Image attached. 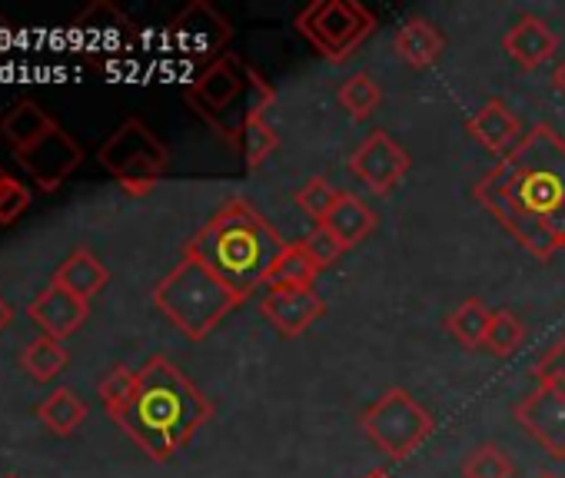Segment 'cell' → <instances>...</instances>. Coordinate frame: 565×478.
I'll list each match as a JSON object with an SVG mask.
<instances>
[{"instance_id":"obj_1","label":"cell","mask_w":565,"mask_h":478,"mask_svg":"<svg viewBox=\"0 0 565 478\" xmlns=\"http://www.w3.org/2000/svg\"><path fill=\"white\" fill-rule=\"evenodd\" d=\"M472 196L535 260L565 250V140L548 123L525 130L522 143L502 156Z\"/></svg>"},{"instance_id":"obj_2","label":"cell","mask_w":565,"mask_h":478,"mask_svg":"<svg viewBox=\"0 0 565 478\" xmlns=\"http://www.w3.org/2000/svg\"><path fill=\"white\" fill-rule=\"evenodd\" d=\"M107 415L147 458L167 461L210 422L213 402L177 362L150 356L134 372L130 392Z\"/></svg>"},{"instance_id":"obj_3","label":"cell","mask_w":565,"mask_h":478,"mask_svg":"<svg viewBox=\"0 0 565 478\" xmlns=\"http://www.w3.org/2000/svg\"><path fill=\"white\" fill-rule=\"evenodd\" d=\"M282 250L287 239L243 196L226 199L183 247L186 257L216 273L239 300L253 296L269 280Z\"/></svg>"},{"instance_id":"obj_4","label":"cell","mask_w":565,"mask_h":478,"mask_svg":"<svg viewBox=\"0 0 565 478\" xmlns=\"http://www.w3.org/2000/svg\"><path fill=\"white\" fill-rule=\"evenodd\" d=\"M153 306L177 326L186 339H206L243 300L200 260L180 257V263L153 286Z\"/></svg>"},{"instance_id":"obj_5","label":"cell","mask_w":565,"mask_h":478,"mask_svg":"<svg viewBox=\"0 0 565 478\" xmlns=\"http://www.w3.org/2000/svg\"><path fill=\"white\" fill-rule=\"evenodd\" d=\"M269 90V84L246 67L236 54H223L210 67H200L193 84L186 87V107L206 120L226 143H239V130L253 110V104Z\"/></svg>"},{"instance_id":"obj_6","label":"cell","mask_w":565,"mask_h":478,"mask_svg":"<svg viewBox=\"0 0 565 478\" xmlns=\"http://www.w3.org/2000/svg\"><path fill=\"white\" fill-rule=\"evenodd\" d=\"M97 160H100V166L120 183V189L130 193V196L150 193V189L160 183V176L167 173V166H170L167 146H163V143L157 140V133H153L143 120H137V117L124 120V123L107 137V143L100 146Z\"/></svg>"},{"instance_id":"obj_7","label":"cell","mask_w":565,"mask_h":478,"mask_svg":"<svg viewBox=\"0 0 565 478\" xmlns=\"http://www.w3.org/2000/svg\"><path fill=\"white\" fill-rule=\"evenodd\" d=\"M360 425L366 432V438L393 461L409 458L436 428V419L429 415V409L419 405V399L399 385L386 389L376 402L366 405V412L360 415Z\"/></svg>"},{"instance_id":"obj_8","label":"cell","mask_w":565,"mask_h":478,"mask_svg":"<svg viewBox=\"0 0 565 478\" xmlns=\"http://www.w3.org/2000/svg\"><path fill=\"white\" fill-rule=\"evenodd\" d=\"M297 31L320 57L340 64L376 31V18L356 0H313L297 14Z\"/></svg>"},{"instance_id":"obj_9","label":"cell","mask_w":565,"mask_h":478,"mask_svg":"<svg viewBox=\"0 0 565 478\" xmlns=\"http://www.w3.org/2000/svg\"><path fill=\"white\" fill-rule=\"evenodd\" d=\"M230 37H233L230 21L213 4H206V0L186 4L167 28L170 51H177V57H183L190 64H203V67H210L213 61L223 57Z\"/></svg>"},{"instance_id":"obj_10","label":"cell","mask_w":565,"mask_h":478,"mask_svg":"<svg viewBox=\"0 0 565 478\" xmlns=\"http://www.w3.org/2000/svg\"><path fill=\"white\" fill-rule=\"evenodd\" d=\"M71 37L84 57L104 61V57H120L134 44L137 28L117 4H110V0H94V4L81 11L77 21L71 24Z\"/></svg>"},{"instance_id":"obj_11","label":"cell","mask_w":565,"mask_h":478,"mask_svg":"<svg viewBox=\"0 0 565 478\" xmlns=\"http://www.w3.org/2000/svg\"><path fill=\"white\" fill-rule=\"evenodd\" d=\"M409 166H413L409 153L386 130L366 133L347 160V170L376 196L393 193L403 183V176L409 173Z\"/></svg>"},{"instance_id":"obj_12","label":"cell","mask_w":565,"mask_h":478,"mask_svg":"<svg viewBox=\"0 0 565 478\" xmlns=\"http://www.w3.org/2000/svg\"><path fill=\"white\" fill-rule=\"evenodd\" d=\"M515 422L552 455L565 458V389L539 382L515 405Z\"/></svg>"},{"instance_id":"obj_13","label":"cell","mask_w":565,"mask_h":478,"mask_svg":"<svg viewBox=\"0 0 565 478\" xmlns=\"http://www.w3.org/2000/svg\"><path fill=\"white\" fill-rule=\"evenodd\" d=\"M18 160L44 193H54L84 163V146L64 127H54L44 140H38L34 146L18 153Z\"/></svg>"},{"instance_id":"obj_14","label":"cell","mask_w":565,"mask_h":478,"mask_svg":"<svg viewBox=\"0 0 565 478\" xmlns=\"http://www.w3.org/2000/svg\"><path fill=\"white\" fill-rule=\"evenodd\" d=\"M259 316L282 336L297 339L310 333L323 316L327 303L317 290H290V286H269L259 300Z\"/></svg>"},{"instance_id":"obj_15","label":"cell","mask_w":565,"mask_h":478,"mask_svg":"<svg viewBox=\"0 0 565 478\" xmlns=\"http://www.w3.org/2000/svg\"><path fill=\"white\" fill-rule=\"evenodd\" d=\"M90 316V303L77 300L74 293L47 283L44 293H38L28 306V319L41 329V336H51L57 343L71 339Z\"/></svg>"},{"instance_id":"obj_16","label":"cell","mask_w":565,"mask_h":478,"mask_svg":"<svg viewBox=\"0 0 565 478\" xmlns=\"http://www.w3.org/2000/svg\"><path fill=\"white\" fill-rule=\"evenodd\" d=\"M466 130H469V137H472L482 150L495 153L499 160L509 156V153L522 143V137H525L522 120L509 110V104H505L502 97H489V100L466 120Z\"/></svg>"},{"instance_id":"obj_17","label":"cell","mask_w":565,"mask_h":478,"mask_svg":"<svg viewBox=\"0 0 565 478\" xmlns=\"http://www.w3.org/2000/svg\"><path fill=\"white\" fill-rule=\"evenodd\" d=\"M502 51L515 61L519 70L532 74L542 64H548L558 51V37L552 34V28L535 18V14H522L502 37Z\"/></svg>"},{"instance_id":"obj_18","label":"cell","mask_w":565,"mask_h":478,"mask_svg":"<svg viewBox=\"0 0 565 478\" xmlns=\"http://www.w3.org/2000/svg\"><path fill=\"white\" fill-rule=\"evenodd\" d=\"M393 51L396 57L409 67V70H429L443 61L446 54V37L443 31L426 21V18H409L396 28L393 37Z\"/></svg>"},{"instance_id":"obj_19","label":"cell","mask_w":565,"mask_h":478,"mask_svg":"<svg viewBox=\"0 0 565 478\" xmlns=\"http://www.w3.org/2000/svg\"><path fill=\"white\" fill-rule=\"evenodd\" d=\"M320 229H327L337 239V247L347 253V250L360 247L363 239L376 229V213L363 196L343 189V196L337 199L333 213L320 222Z\"/></svg>"},{"instance_id":"obj_20","label":"cell","mask_w":565,"mask_h":478,"mask_svg":"<svg viewBox=\"0 0 565 478\" xmlns=\"http://www.w3.org/2000/svg\"><path fill=\"white\" fill-rule=\"evenodd\" d=\"M54 286L74 293L77 300L90 303L94 296H100L110 283V270L104 267L100 257H94L90 250H74L57 270H54Z\"/></svg>"},{"instance_id":"obj_21","label":"cell","mask_w":565,"mask_h":478,"mask_svg":"<svg viewBox=\"0 0 565 478\" xmlns=\"http://www.w3.org/2000/svg\"><path fill=\"white\" fill-rule=\"evenodd\" d=\"M269 104H273V90H266L256 104H253V110H249V117H246V123H243V130H239V153H243V163H246V170L253 173V170H259L266 160H269V153L279 146V133H276V127L269 123Z\"/></svg>"},{"instance_id":"obj_22","label":"cell","mask_w":565,"mask_h":478,"mask_svg":"<svg viewBox=\"0 0 565 478\" xmlns=\"http://www.w3.org/2000/svg\"><path fill=\"white\" fill-rule=\"evenodd\" d=\"M54 127H57L54 117L44 107H38L34 100H18L4 117H0V137L8 140V146L14 153H24L28 146L44 140Z\"/></svg>"},{"instance_id":"obj_23","label":"cell","mask_w":565,"mask_h":478,"mask_svg":"<svg viewBox=\"0 0 565 478\" xmlns=\"http://www.w3.org/2000/svg\"><path fill=\"white\" fill-rule=\"evenodd\" d=\"M323 273L320 260L310 253V247L303 243H287V250L279 253L276 267L269 270V286H290V290H313L317 276Z\"/></svg>"},{"instance_id":"obj_24","label":"cell","mask_w":565,"mask_h":478,"mask_svg":"<svg viewBox=\"0 0 565 478\" xmlns=\"http://www.w3.org/2000/svg\"><path fill=\"white\" fill-rule=\"evenodd\" d=\"M87 402L71 389V385H57L51 395H44V402L38 405V419L54 432V435H74L84 422H87Z\"/></svg>"},{"instance_id":"obj_25","label":"cell","mask_w":565,"mask_h":478,"mask_svg":"<svg viewBox=\"0 0 565 478\" xmlns=\"http://www.w3.org/2000/svg\"><path fill=\"white\" fill-rule=\"evenodd\" d=\"M489 326H492V309H489L482 300H476V296L462 300V303L449 313V319H446L449 336H452L459 346H466V349H482V343H486V336H489Z\"/></svg>"},{"instance_id":"obj_26","label":"cell","mask_w":565,"mask_h":478,"mask_svg":"<svg viewBox=\"0 0 565 478\" xmlns=\"http://www.w3.org/2000/svg\"><path fill=\"white\" fill-rule=\"evenodd\" d=\"M71 356L64 349V343L51 339V336H38L34 343L24 346L21 352V369L34 379V382H54L64 369H67Z\"/></svg>"},{"instance_id":"obj_27","label":"cell","mask_w":565,"mask_h":478,"mask_svg":"<svg viewBox=\"0 0 565 478\" xmlns=\"http://www.w3.org/2000/svg\"><path fill=\"white\" fill-rule=\"evenodd\" d=\"M337 100H340V107H343V113L350 120H370L380 110V104H383V90H380V84L366 70H360V74H350L340 84Z\"/></svg>"},{"instance_id":"obj_28","label":"cell","mask_w":565,"mask_h":478,"mask_svg":"<svg viewBox=\"0 0 565 478\" xmlns=\"http://www.w3.org/2000/svg\"><path fill=\"white\" fill-rule=\"evenodd\" d=\"M462 478H512L515 475V461L509 458V452L495 442H482L476 445L462 465H459Z\"/></svg>"},{"instance_id":"obj_29","label":"cell","mask_w":565,"mask_h":478,"mask_svg":"<svg viewBox=\"0 0 565 478\" xmlns=\"http://www.w3.org/2000/svg\"><path fill=\"white\" fill-rule=\"evenodd\" d=\"M525 343V326L515 313L509 309H495L492 313V326H489V336L482 343V349L495 359H509L522 349Z\"/></svg>"},{"instance_id":"obj_30","label":"cell","mask_w":565,"mask_h":478,"mask_svg":"<svg viewBox=\"0 0 565 478\" xmlns=\"http://www.w3.org/2000/svg\"><path fill=\"white\" fill-rule=\"evenodd\" d=\"M343 196V189H337L330 180H323V176H310L300 189H297V206L310 216V219H317V222H323L330 213H333V206H337V199Z\"/></svg>"},{"instance_id":"obj_31","label":"cell","mask_w":565,"mask_h":478,"mask_svg":"<svg viewBox=\"0 0 565 478\" xmlns=\"http://www.w3.org/2000/svg\"><path fill=\"white\" fill-rule=\"evenodd\" d=\"M31 186H24L18 176H8L0 183V226L18 222L28 209H31Z\"/></svg>"},{"instance_id":"obj_32","label":"cell","mask_w":565,"mask_h":478,"mask_svg":"<svg viewBox=\"0 0 565 478\" xmlns=\"http://www.w3.org/2000/svg\"><path fill=\"white\" fill-rule=\"evenodd\" d=\"M535 382H552L565 389V333L539 356V362L532 366Z\"/></svg>"},{"instance_id":"obj_33","label":"cell","mask_w":565,"mask_h":478,"mask_svg":"<svg viewBox=\"0 0 565 478\" xmlns=\"http://www.w3.org/2000/svg\"><path fill=\"white\" fill-rule=\"evenodd\" d=\"M303 243L310 247V253H313V257L320 260V267H323V270H327V267H330L333 260H340V257H343V250L337 247V239H333V236H330L327 229H320V226H317V229H313V232H310V236L303 239Z\"/></svg>"},{"instance_id":"obj_34","label":"cell","mask_w":565,"mask_h":478,"mask_svg":"<svg viewBox=\"0 0 565 478\" xmlns=\"http://www.w3.org/2000/svg\"><path fill=\"white\" fill-rule=\"evenodd\" d=\"M552 90L565 97V57H562V61L555 64V70H552Z\"/></svg>"},{"instance_id":"obj_35","label":"cell","mask_w":565,"mask_h":478,"mask_svg":"<svg viewBox=\"0 0 565 478\" xmlns=\"http://www.w3.org/2000/svg\"><path fill=\"white\" fill-rule=\"evenodd\" d=\"M11 319H14V309H11V303L4 296H0V333L11 326Z\"/></svg>"},{"instance_id":"obj_36","label":"cell","mask_w":565,"mask_h":478,"mask_svg":"<svg viewBox=\"0 0 565 478\" xmlns=\"http://www.w3.org/2000/svg\"><path fill=\"white\" fill-rule=\"evenodd\" d=\"M11 41H14V34H11V24H8L4 18H0V51L11 47Z\"/></svg>"},{"instance_id":"obj_37","label":"cell","mask_w":565,"mask_h":478,"mask_svg":"<svg viewBox=\"0 0 565 478\" xmlns=\"http://www.w3.org/2000/svg\"><path fill=\"white\" fill-rule=\"evenodd\" d=\"M363 478H393L390 471H383V468H376V471H370V475H363Z\"/></svg>"},{"instance_id":"obj_38","label":"cell","mask_w":565,"mask_h":478,"mask_svg":"<svg viewBox=\"0 0 565 478\" xmlns=\"http://www.w3.org/2000/svg\"><path fill=\"white\" fill-rule=\"evenodd\" d=\"M8 176H11V173H8V170H4V166H0V183H4V180H8Z\"/></svg>"},{"instance_id":"obj_39","label":"cell","mask_w":565,"mask_h":478,"mask_svg":"<svg viewBox=\"0 0 565 478\" xmlns=\"http://www.w3.org/2000/svg\"><path fill=\"white\" fill-rule=\"evenodd\" d=\"M535 478H558V475H552V471H542V475H535Z\"/></svg>"},{"instance_id":"obj_40","label":"cell","mask_w":565,"mask_h":478,"mask_svg":"<svg viewBox=\"0 0 565 478\" xmlns=\"http://www.w3.org/2000/svg\"><path fill=\"white\" fill-rule=\"evenodd\" d=\"M4 478H18V475H4Z\"/></svg>"}]
</instances>
